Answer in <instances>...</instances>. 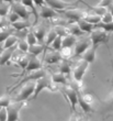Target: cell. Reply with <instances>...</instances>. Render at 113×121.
<instances>
[{
  "instance_id": "cell-1",
  "label": "cell",
  "mask_w": 113,
  "mask_h": 121,
  "mask_svg": "<svg viewBox=\"0 0 113 121\" xmlns=\"http://www.w3.org/2000/svg\"><path fill=\"white\" fill-rule=\"evenodd\" d=\"M76 88H74L70 85H66L63 88H59V91L62 92V95L67 99V101L70 105V112H77V105H78V94H77Z\"/></svg>"
},
{
  "instance_id": "cell-2",
  "label": "cell",
  "mask_w": 113,
  "mask_h": 121,
  "mask_svg": "<svg viewBox=\"0 0 113 121\" xmlns=\"http://www.w3.org/2000/svg\"><path fill=\"white\" fill-rule=\"evenodd\" d=\"M89 38L91 40V45H98V46H100L101 44H105L108 46V48L110 50L109 48V35L110 33L107 31H104V30L100 29V28H93V30L89 33Z\"/></svg>"
},
{
  "instance_id": "cell-3",
  "label": "cell",
  "mask_w": 113,
  "mask_h": 121,
  "mask_svg": "<svg viewBox=\"0 0 113 121\" xmlns=\"http://www.w3.org/2000/svg\"><path fill=\"white\" fill-rule=\"evenodd\" d=\"M52 85H53V82H52V78H50V76L48 75V74L44 75V76L41 77V78H38V79L35 82L34 92H33V95H32V97L30 99H33V100H35V99L38 97V95H40V94L42 92V90H44V89H50Z\"/></svg>"
},
{
  "instance_id": "cell-4",
  "label": "cell",
  "mask_w": 113,
  "mask_h": 121,
  "mask_svg": "<svg viewBox=\"0 0 113 121\" xmlns=\"http://www.w3.org/2000/svg\"><path fill=\"white\" fill-rule=\"evenodd\" d=\"M25 106V101H11L7 107V121H19L21 109Z\"/></svg>"
},
{
  "instance_id": "cell-5",
  "label": "cell",
  "mask_w": 113,
  "mask_h": 121,
  "mask_svg": "<svg viewBox=\"0 0 113 121\" xmlns=\"http://www.w3.org/2000/svg\"><path fill=\"white\" fill-rule=\"evenodd\" d=\"M91 46V40L90 38H86V36H80V39H78L76 41L75 45H74V55L72 58L76 57H81V55L86 52V50H88Z\"/></svg>"
},
{
  "instance_id": "cell-6",
  "label": "cell",
  "mask_w": 113,
  "mask_h": 121,
  "mask_svg": "<svg viewBox=\"0 0 113 121\" xmlns=\"http://www.w3.org/2000/svg\"><path fill=\"white\" fill-rule=\"evenodd\" d=\"M20 92L14 98V101H26L32 97L35 89V82H29L22 85Z\"/></svg>"
},
{
  "instance_id": "cell-7",
  "label": "cell",
  "mask_w": 113,
  "mask_h": 121,
  "mask_svg": "<svg viewBox=\"0 0 113 121\" xmlns=\"http://www.w3.org/2000/svg\"><path fill=\"white\" fill-rule=\"evenodd\" d=\"M42 66H43V63H42V60L40 58L36 57V56H31L30 55V60H29V63L26 65V67H25V69L22 70L20 74H12L11 76L22 77V76H24L25 74L31 73V72H34V70H38V69H41Z\"/></svg>"
},
{
  "instance_id": "cell-8",
  "label": "cell",
  "mask_w": 113,
  "mask_h": 121,
  "mask_svg": "<svg viewBox=\"0 0 113 121\" xmlns=\"http://www.w3.org/2000/svg\"><path fill=\"white\" fill-rule=\"evenodd\" d=\"M46 74H47V72L45 69H43V68H41V69H38V70H34V72H31V73H29V75H26V76H23L22 79L20 80V82L17 84V85H14V86L12 87L11 92H12L13 90H16L17 88L21 87L22 85H24L25 83H29V82H36L38 78L43 77L44 75H46Z\"/></svg>"
},
{
  "instance_id": "cell-9",
  "label": "cell",
  "mask_w": 113,
  "mask_h": 121,
  "mask_svg": "<svg viewBox=\"0 0 113 121\" xmlns=\"http://www.w3.org/2000/svg\"><path fill=\"white\" fill-rule=\"evenodd\" d=\"M90 64L88 62H86L85 60H80L78 63L76 64V66L74 67V69L71 70L72 72V77H74V80L77 82V83H81L82 78L85 76L86 70L88 69V67Z\"/></svg>"
},
{
  "instance_id": "cell-10",
  "label": "cell",
  "mask_w": 113,
  "mask_h": 121,
  "mask_svg": "<svg viewBox=\"0 0 113 121\" xmlns=\"http://www.w3.org/2000/svg\"><path fill=\"white\" fill-rule=\"evenodd\" d=\"M81 0H77L75 2H65L63 0H45V3L47 6H50V8H53L56 11H63L66 9H71L75 8Z\"/></svg>"
},
{
  "instance_id": "cell-11",
  "label": "cell",
  "mask_w": 113,
  "mask_h": 121,
  "mask_svg": "<svg viewBox=\"0 0 113 121\" xmlns=\"http://www.w3.org/2000/svg\"><path fill=\"white\" fill-rule=\"evenodd\" d=\"M68 11L66 10H63L62 12L65 14L66 19H68V22L69 23H74V22H77L79 20H81L84 18V14H85V11H82L80 9H75V8H71V9H67Z\"/></svg>"
},
{
  "instance_id": "cell-12",
  "label": "cell",
  "mask_w": 113,
  "mask_h": 121,
  "mask_svg": "<svg viewBox=\"0 0 113 121\" xmlns=\"http://www.w3.org/2000/svg\"><path fill=\"white\" fill-rule=\"evenodd\" d=\"M11 11L16 12L18 16L23 20H30V16L31 12L28 10V8L23 6L21 2H13L11 4Z\"/></svg>"
},
{
  "instance_id": "cell-13",
  "label": "cell",
  "mask_w": 113,
  "mask_h": 121,
  "mask_svg": "<svg viewBox=\"0 0 113 121\" xmlns=\"http://www.w3.org/2000/svg\"><path fill=\"white\" fill-rule=\"evenodd\" d=\"M41 10H40V17L44 20H48V19H54L58 17V13H57L56 10H54L53 8H50V6L44 4V6L40 7Z\"/></svg>"
},
{
  "instance_id": "cell-14",
  "label": "cell",
  "mask_w": 113,
  "mask_h": 121,
  "mask_svg": "<svg viewBox=\"0 0 113 121\" xmlns=\"http://www.w3.org/2000/svg\"><path fill=\"white\" fill-rule=\"evenodd\" d=\"M16 51H17V45L16 46H12V48H6V50H2V52L0 53V66L9 63L10 60L13 56V53Z\"/></svg>"
},
{
  "instance_id": "cell-15",
  "label": "cell",
  "mask_w": 113,
  "mask_h": 121,
  "mask_svg": "<svg viewBox=\"0 0 113 121\" xmlns=\"http://www.w3.org/2000/svg\"><path fill=\"white\" fill-rule=\"evenodd\" d=\"M98 45H91L88 50H86V52L81 55V58L85 60L86 62H88L89 64L93 63L96 60V54H97V50H98Z\"/></svg>"
},
{
  "instance_id": "cell-16",
  "label": "cell",
  "mask_w": 113,
  "mask_h": 121,
  "mask_svg": "<svg viewBox=\"0 0 113 121\" xmlns=\"http://www.w3.org/2000/svg\"><path fill=\"white\" fill-rule=\"evenodd\" d=\"M77 94H78V105H79V107L81 108L82 111L85 112L86 115H89L91 112H93L94 109H93V107H92V105H90V104L85 101V99L82 98V96H81L80 89L77 90Z\"/></svg>"
},
{
  "instance_id": "cell-17",
  "label": "cell",
  "mask_w": 113,
  "mask_h": 121,
  "mask_svg": "<svg viewBox=\"0 0 113 121\" xmlns=\"http://www.w3.org/2000/svg\"><path fill=\"white\" fill-rule=\"evenodd\" d=\"M44 63L48 64V65H52V64H56L59 63L62 60V57H60L59 51H55V52H50V53H46L44 55Z\"/></svg>"
},
{
  "instance_id": "cell-18",
  "label": "cell",
  "mask_w": 113,
  "mask_h": 121,
  "mask_svg": "<svg viewBox=\"0 0 113 121\" xmlns=\"http://www.w3.org/2000/svg\"><path fill=\"white\" fill-rule=\"evenodd\" d=\"M34 29L32 30L33 31V33L35 34V36H36V39H38V42H41V43H43V42L45 41V36H46V33L48 30L46 29V26L45 24H43V26H33Z\"/></svg>"
},
{
  "instance_id": "cell-19",
  "label": "cell",
  "mask_w": 113,
  "mask_h": 121,
  "mask_svg": "<svg viewBox=\"0 0 113 121\" xmlns=\"http://www.w3.org/2000/svg\"><path fill=\"white\" fill-rule=\"evenodd\" d=\"M56 36H57V33H56V31H55V29H50L48 31H47V33H46V36H45V45H44V55L47 53V50H48V48L50 46V44H52V42L56 39Z\"/></svg>"
},
{
  "instance_id": "cell-20",
  "label": "cell",
  "mask_w": 113,
  "mask_h": 121,
  "mask_svg": "<svg viewBox=\"0 0 113 121\" xmlns=\"http://www.w3.org/2000/svg\"><path fill=\"white\" fill-rule=\"evenodd\" d=\"M50 78H52V82L54 84H57V85H63V86H66L68 85V80H67V76H65L64 74L62 73H52L50 75Z\"/></svg>"
},
{
  "instance_id": "cell-21",
  "label": "cell",
  "mask_w": 113,
  "mask_h": 121,
  "mask_svg": "<svg viewBox=\"0 0 113 121\" xmlns=\"http://www.w3.org/2000/svg\"><path fill=\"white\" fill-rule=\"evenodd\" d=\"M58 70L59 73L64 74L65 76H69V74L71 73V63L70 60H62L58 65Z\"/></svg>"
},
{
  "instance_id": "cell-22",
  "label": "cell",
  "mask_w": 113,
  "mask_h": 121,
  "mask_svg": "<svg viewBox=\"0 0 113 121\" xmlns=\"http://www.w3.org/2000/svg\"><path fill=\"white\" fill-rule=\"evenodd\" d=\"M31 26H33L30 20H23V19H20L16 22H13L10 24V26L12 28L14 31H18V30H23V29H29Z\"/></svg>"
},
{
  "instance_id": "cell-23",
  "label": "cell",
  "mask_w": 113,
  "mask_h": 121,
  "mask_svg": "<svg viewBox=\"0 0 113 121\" xmlns=\"http://www.w3.org/2000/svg\"><path fill=\"white\" fill-rule=\"evenodd\" d=\"M20 2L22 3L23 6L26 7V8L31 9V13L35 18V22H34V26H35L38 21V10H36V8H35V4L33 2V0H20Z\"/></svg>"
},
{
  "instance_id": "cell-24",
  "label": "cell",
  "mask_w": 113,
  "mask_h": 121,
  "mask_svg": "<svg viewBox=\"0 0 113 121\" xmlns=\"http://www.w3.org/2000/svg\"><path fill=\"white\" fill-rule=\"evenodd\" d=\"M76 41H77V36H75V35H65V36H63V40H62V48H74Z\"/></svg>"
},
{
  "instance_id": "cell-25",
  "label": "cell",
  "mask_w": 113,
  "mask_h": 121,
  "mask_svg": "<svg viewBox=\"0 0 113 121\" xmlns=\"http://www.w3.org/2000/svg\"><path fill=\"white\" fill-rule=\"evenodd\" d=\"M82 19L86 20L87 22L91 23V24H93V26L101 22V17L96 14V13H93V12H85Z\"/></svg>"
},
{
  "instance_id": "cell-26",
  "label": "cell",
  "mask_w": 113,
  "mask_h": 121,
  "mask_svg": "<svg viewBox=\"0 0 113 121\" xmlns=\"http://www.w3.org/2000/svg\"><path fill=\"white\" fill-rule=\"evenodd\" d=\"M42 52H44V45L38 44V43H36V44H34V45H30L28 54H30L31 56H36V57H38V55L41 54Z\"/></svg>"
},
{
  "instance_id": "cell-27",
  "label": "cell",
  "mask_w": 113,
  "mask_h": 121,
  "mask_svg": "<svg viewBox=\"0 0 113 121\" xmlns=\"http://www.w3.org/2000/svg\"><path fill=\"white\" fill-rule=\"evenodd\" d=\"M67 30H68V34L75 35V36H81V35L85 34V33H84L81 30L79 29L78 24H77L76 22L69 23L68 26H67Z\"/></svg>"
},
{
  "instance_id": "cell-28",
  "label": "cell",
  "mask_w": 113,
  "mask_h": 121,
  "mask_svg": "<svg viewBox=\"0 0 113 121\" xmlns=\"http://www.w3.org/2000/svg\"><path fill=\"white\" fill-rule=\"evenodd\" d=\"M77 24H78L79 26V29L81 30L84 33H90L92 30H93V24H91V23L87 22L86 20L81 19V20H79V21H77Z\"/></svg>"
},
{
  "instance_id": "cell-29",
  "label": "cell",
  "mask_w": 113,
  "mask_h": 121,
  "mask_svg": "<svg viewBox=\"0 0 113 121\" xmlns=\"http://www.w3.org/2000/svg\"><path fill=\"white\" fill-rule=\"evenodd\" d=\"M13 32L14 30L11 26H4L2 29H0V44L3 43L11 34H13Z\"/></svg>"
},
{
  "instance_id": "cell-30",
  "label": "cell",
  "mask_w": 113,
  "mask_h": 121,
  "mask_svg": "<svg viewBox=\"0 0 113 121\" xmlns=\"http://www.w3.org/2000/svg\"><path fill=\"white\" fill-rule=\"evenodd\" d=\"M18 41H19V39L17 38L14 34H11L9 38L7 39L6 41L3 42V46H2V48H0V50H6V48L16 46L17 43H18Z\"/></svg>"
},
{
  "instance_id": "cell-31",
  "label": "cell",
  "mask_w": 113,
  "mask_h": 121,
  "mask_svg": "<svg viewBox=\"0 0 113 121\" xmlns=\"http://www.w3.org/2000/svg\"><path fill=\"white\" fill-rule=\"evenodd\" d=\"M59 54L62 60H70L74 55V50L72 48H62L59 50Z\"/></svg>"
},
{
  "instance_id": "cell-32",
  "label": "cell",
  "mask_w": 113,
  "mask_h": 121,
  "mask_svg": "<svg viewBox=\"0 0 113 121\" xmlns=\"http://www.w3.org/2000/svg\"><path fill=\"white\" fill-rule=\"evenodd\" d=\"M29 48H30V45L28 44V42L25 41L24 39L19 40V41H18V43H17V48H18L21 53H28V52H29Z\"/></svg>"
},
{
  "instance_id": "cell-33",
  "label": "cell",
  "mask_w": 113,
  "mask_h": 121,
  "mask_svg": "<svg viewBox=\"0 0 113 121\" xmlns=\"http://www.w3.org/2000/svg\"><path fill=\"white\" fill-rule=\"evenodd\" d=\"M11 10V4L6 2H0V16L6 18Z\"/></svg>"
},
{
  "instance_id": "cell-34",
  "label": "cell",
  "mask_w": 113,
  "mask_h": 121,
  "mask_svg": "<svg viewBox=\"0 0 113 121\" xmlns=\"http://www.w3.org/2000/svg\"><path fill=\"white\" fill-rule=\"evenodd\" d=\"M26 40L25 41L28 42V44L29 45H34L38 43V39H36V36H35V34L33 33V31L32 30H29L28 32V34H26Z\"/></svg>"
},
{
  "instance_id": "cell-35",
  "label": "cell",
  "mask_w": 113,
  "mask_h": 121,
  "mask_svg": "<svg viewBox=\"0 0 113 121\" xmlns=\"http://www.w3.org/2000/svg\"><path fill=\"white\" fill-rule=\"evenodd\" d=\"M62 40H63V36H59V35H57L56 39L52 42V48H53L54 51H59L60 48H62Z\"/></svg>"
},
{
  "instance_id": "cell-36",
  "label": "cell",
  "mask_w": 113,
  "mask_h": 121,
  "mask_svg": "<svg viewBox=\"0 0 113 121\" xmlns=\"http://www.w3.org/2000/svg\"><path fill=\"white\" fill-rule=\"evenodd\" d=\"M11 104V98L9 95H4L0 97V108H7Z\"/></svg>"
},
{
  "instance_id": "cell-37",
  "label": "cell",
  "mask_w": 113,
  "mask_h": 121,
  "mask_svg": "<svg viewBox=\"0 0 113 121\" xmlns=\"http://www.w3.org/2000/svg\"><path fill=\"white\" fill-rule=\"evenodd\" d=\"M7 17H8V19H7V20H8V22H9L10 24L21 19V18H20V17L18 16L16 12H13V11H11V10H10V12L8 13V16H7Z\"/></svg>"
},
{
  "instance_id": "cell-38",
  "label": "cell",
  "mask_w": 113,
  "mask_h": 121,
  "mask_svg": "<svg viewBox=\"0 0 113 121\" xmlns=\"http://www.w3.org/2000/svg\"><path fill=\"white\" fill-rule=\"evenodd\" d=\"M112 21H113V17L109 11H107L103 16L101 17V22L102 23H110V22H112Z\"/></svg>"
},
{
  "instance_id": "cell-39",
  "label": "cell",
  "mask_w": 113,
  "mask_h": 121,
  "mask_svg": "<svg viewBox=\"0 0 113 121\" xmlns=\"http://www.w3.org/2000/svg\"><path fill=\"white\" fill-rule=\"evenodd\" d=\"M80 92H81V90H80ZM81 96H82V98L85 99V101L88 102V104H90V105H92V102H94V98L91 95H88V94H84V92H81Z\"/></svg>"
},
{
  "instance_id": "cell-40",
  "label": "cell",
  "mask_w": 113,
  "mask_h": 121,
  "mask_svg": "<svg viewBox=\"0 0 113 121\" xmlns=\"http://www.w3.org/2000/svg\"><path fill=\"white\" fill-rule=\"evenodd\" d=\"M112 2H113V0H101L100 2L98 3V6L103 7V8H107V9H108V7L110 6Z\"/></svg>"
},
{
  "instance_id": "cell-41",
  "label": "cell",
  "mask_w": 113,
  "mask_h": 121,
  "mask_svg": "<svg viewBox=\"0 0 113 121\" xmlns=\"http://www.w3.org/2000/svg\"><path fill=\"white\" fill-rule=\"evenodd\" d=\"M0 121H7V109L0 108Z\"/></svg>"
},
{
  "instance_id": "cell-42",
  "label": "cell",
  "mask_w": 113,
  "mask_h": 121,
  "mask_svg": "<svg viewBox=\"0 0 113 121\" xmlns=\"http://www.w3.org/2000/svg\"><path fill=\"white\" fill-rule=\"evenodd\" d=\"M9 22H8V20L4 18V17H1L0 16V29H2L4 26H8Z\"/></svg>"
},
{
  "instance_id": "cell-43",
  "label": "cell",
  "mask_w": 113,
  "mask_h": 121,
  "mask_svg": "<svg viewBox=\"0 0 113 121\" xmlns=\"http://www.w3.org/2000/svg\"><path fill=\"white\" fill-rule=\"evenodd\" d=\"M69 121H81V120L79 119V116L77 115V112H72L71 116H70V119H69Z\"/></svg>"
},
{
  "instance_id": "cell-44",
  "label": "cell",
  "mask_w": 113,
  "mask_h": 121,
  "mask_svg": "<svg viewBox=\"0 0 113 121\" xmlns=\"http://www.w3.org/2000/svg\"><path fill=\"white\" fill-rule=\"evenodd\" d=\"M33 2H34L35 6H38V7H42V6H44V4H46L44 0H33Z\"/></svg>"
},
{
  "instance_id": "cell-45",
  "label": "cell",
  "mask_w": 113,
  "mask_h": 121,
  "mask_svg": "<svg viewBox=\"0 0 113 121\" xmlns=\"http://www.w3.org/2000/svg\"><path fill=\"white\" fill-rule=\"evenodd\" d=\"M105 102H107L110 107H113V92L111 94L110 96H109V98L107 99V101H105Z\"/></svg>"
},
{
  "instance_id": "cell-46",
  "label": "cell",
  "mask_w": 113,
  "mask_h": 121,
  "mask_svg": "<svg viewBox=\"0 0 113 121\" xmlns=\"http://www.w3.org/2000/svg\"><path fill=\"white\" fill-rule=\"evenodd\" d=\"M108 11H109V12L111 13V14H112V17H113V2L111 3L110 6L108 7Z\"/></svg>"
},
{
  "instance_id": "cell-47",
  "label": "cell",
  "mask_w": 113,
  "mask_h": 121,
  "mask_svg": "<svg viewBox=\"0 0 113 121\" xmlns=\"http://www.w3.org/2000/svg\"><path fill=\"white\" fill-rule=\"evenodd\" d=\"M0 2H6V3H9V4H12L14 2V0H0Z\"/></svg>"
},
{
  "instance_id": "cell-48",
  "label": "cell",
  "mask_w": 113,
  "mask_h": 121,
  "mask_svg": "<svg viewBox=\"0 0 113 121\" xmlns=\"http://www.w3.org/2000/svg\"><path fill=\"white\" fill-rule=\"evenodd\" d=\"M81 121H89V118L88 117H85V118H82Z\"/></svg>"
}]
</instances>
